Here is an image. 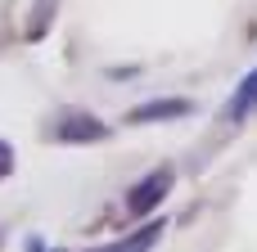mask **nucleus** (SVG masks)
I'll list each match as a JSON object with an SVG mask.
<instances>
[{
	"label": "nucleus",
	"instance_id": "nucleus-1",
	"mask_svg": "<svg viewBox=\"0 0 257 252\" xmlns=\"http://www.w3.org/2000/svg\"><path fill=\"white\" fill-rule=\"evenodd\" d=\"M172 180H176V176H172L167 167L149 171V176H145V180H140V185H136V189L126 194V212H131V216H145V212H154V207H158V203L167 198Z\"/></svg>",
	"mask_w": 257,
	"mask_h": 252
},
{
	"label": "nucleus",
	"instance_id": "nucleus-2",
	"mask_svg": "<svg viewBox=\"0 0 257 252\" xmlns=\"http://www.w3.org/2000/svg\"><path fill=\"white\" fill-rule=\"evenodd\" d=\"M253 108H257V68L239 81V86H235V99L226 104V117H230V122H239V117H248Z\"/></svg>",
	"mask_w": 257,
	"mask_h": 252
},
{
	"label": "nucleus",
	"instance_id": "nucleus-3",
	"mask_svg": "<svg viewBox=\"0 0 257 252\" xmlns=\"http://www.w3.org/2000/svg\"><path fill=\"white\" fill-rule=\"evenodd\" d=\"M158 234H163V221H154V225H145V230H136V234L108 243V248H90V252H149L158 243Z\"/></svg>",
	"mask_w": 257,
	"mask_h": 252
},
{
	"label": "nucleus",
	"instance_id": "nucleus-4",
	"mask_svg": "<svg viewBox=\"0 0 257 252\" xmlns=\"http://www.w3.org/2000/svg\"><path fill=\"white\" fill-rule=\"evenodd\" d=\"M54 135L59 140H104L108 126H99L95 117H68L63 126H54Z\"/></svg>",
	"mask_w": 257,
	"mask_h": 252
},
{
	"label": "nucleus",
	"instance_id": "nucleus-5",
	"mask_svg": "<svg viewBox=\"0 0 257 252\" xmlns=\"http://www.w3.org/2000/svg\"><path fill=\"white\" fill-rule=\"evenodd\" d=\"M176 113H185V104H145V108H136V122H149V117H176Z\"/></svg>",
	"mask_w": 257,
	"mask_h": 252
},
{
	"label": "nucleus",
	"instance_id": "nucleus-6",
	"mask_svg": "<svg viewBox=\"0 0 257 252\" xmlns=\"http://www.w3.org/2000/svg\"><path fill=\"white\" fill-rule=\"evenodd\" d=\"M9 167H14V153H9V144H0V176H9Z\"/></svg>",
	"mask_w": 257,
	"mask_h": 252
}]
</instances>
